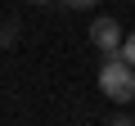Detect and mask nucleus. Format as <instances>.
<instances>
[{"label":"nucleus","instance_id":"nucleus-1","mask_svg":"<svg viewBox=\"0 0 135 126\" xmlns=\"http://www.w3.org/2000/svg\"><path fill=\"white\" fill-rule=\"evenodd\" d=\"M99 90L113 104H131L135 99V63H126L122 54H108V63L99 68Z\"/></svg>","mask_w":135,"mask_h":126},{"label":"nucleus","instance_id":"nucleus-2","mask_svg":"<svg viewBox=\"0 0 135 126\" xmlns=\"http://www.w3.org/2000/svg\"><path fill=\"white\" fill-rule=\"evenodd\" d=\"M90 45L108 59V54H117L122 50V27H117V18H95L90 23Z\"/></svg>","mask_w":135,"mask_h":126},{"label":"nucleus","instance_id":"nucleus-3","mask_svg":"<svg viewBox=\"0 0 135 126\" xmlns=\"http://www.w3.org/2000/svg\"><path fill=\"white\" fill-rule=\"evenodd\" d=\"M23 41V23L18 18H0V50H14Z\"/></svg>","mask_w":135,"mask_h":126},{"label":"nucleus","instance_id":"nucleus-4","mask_svg":"<svg viewBox=\"0 0 135 126\" xmlns=\"http://www.w3.org/2000/svg\"><path fill=\"white\" fill-rule=\"evenodd\" d=\"M108 122H113V126H131V122H135V117H131V108H126V104H122V108H117V113H108Z\"/></svg>","mask_w":135,"mask_h":126},{"label":"nucleus","instance_id":"nucleus-5","mask_svg":"<svg viewBox=\"0 0 135 126\" xmlns=\"http://www.w3.org/2000/svg\"><path fill=\"white\" fill-rule=\"evenodd\" d=\"M117 54H122V59H126V63H135V32H131V36H126V41H122V50H117Z\"/></svg>","mask_w":135,"mask_h":126},{"label":"nucleus","instance_id":"nucleus-6","mask_svg":"<svg viewBox=\"0 0 135 126\" xmlns=\"http://www.w3.org/2000/svg\"><path fill=\"white\" fill-rule=\"evenodd\" d=\"M99 0H63V9H95Z\"/></svg>","mask_w":135,"mask_h":126},{"label":"nucleus","instance_id":"nucleus-7","mask_svg":"<svg viewBox=\"0 0 135 126\" xmlns=\"http://www.w3.org/2000/svg\"><path fill=\"white\" fill-rule=\"evenodd\" d=\"M27 5H54V0H27Z\"/></svg>","mask_w":135,"mask_h":126}]
</instances>
